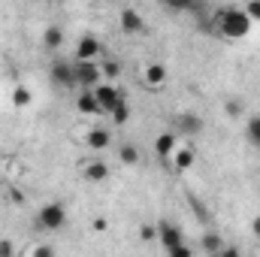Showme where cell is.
Instances as JSON below:
<instances>
[{
	"label": "cell",
	"mask_w": 260,
	"mask_h": 257,
	"mask_svg": "<svg viewBox=\"0 0 260 257\" xmlns=\"http://www.w3.org/2000/svg\"><path fill=\"white\" fill-rule=\"evenodd\" d=\"M215 24H218L215 30H218L221 37H227V40H242V37L251 34V18L245 15L242 6H224V9L218 12Z\"/></svg>",
	"instance_id": "obj_1"
},
{
	"label": "cell",
	"mask_w": 260,
	"mask_h": 257,
	"mask_svg": "<svg viewBox=\"0 0 260 257\" xmlns=\"http://www.w3.org/2000/svg\"><path fill=\"white\" fill-rule=\"evenodd\" d=\"M73 73H76V88H82V91H94L100 85V79H103L97 61H76Z\"/></svg>",
	"instance_id": "obj_2"
},
{
	"label": "cell",
	"mask_w": 260,
	"mask_h": 257,
	"mask_svg": "<svg viewBox=\"0 0 260 257\" xmlns=\"http://www.w3.org/2000/svg\"><path fill=\"white\" fill-rule=\"evenodd\" d=\"M37 224L43 227V230H61L67 224V209H64V203H46L40 212H37Z\"/></svg>",
	"instance_id": "obj_3"
},
{
	"label": "cell",
	"mask_w": 260,
	"mask_h": 257,
	"mask_svg": "<svg viewBox=\"0 0 260 257\" xmlns=\"http://www.w3.org/2000/svg\"><path fill=\"white\" fill-rule=\"evenodd\" d=\"M94 100H97V106H100V115H112V112L118 109V103L124 100V94H121L115 85L100 82V85L94 88Z\"/></svg>",
	"instance_id": "obj_4"
},
{
	"label": "cell",
	"mask_w": 260,
	"mask_h": 257,
	"mask_svg": "<svg viewBox=\"0 0 260 257\" xmlns=\"http://www.w3.org/2000/svg\"><path fill=\"white\" fill-rule=\"evenodd\" d=\"M157 242H160L167 251H173V248L185 245V233H182V227L173 224V221H157Z\"/></svg>",
	"instance_id": "obj_5"
},
{
	"label": "cell",
	"mask_w": 260,
	"mask_h": 257,
	"mask_svg": "<svg viewBox=\"0 0 260 257\" xmlns=\"http://www.w3.org/2000/svg\"><path fill=\"white\" fill-rule=\"evenodd\" d=\"M173 124H176V136H197V133H203V118L194 115V112H179L173 118Z\"/></svg>",
	"instance_id": "obj_6"
},
{
	"label": "cell",
	"mask_w": 260,
	"mask_h": 257,
	"mask_svg": "<svg viewBox=\"0 0 260 257\" xmlns=\"http://www.w3.org/2000/svg\"><path fill=\"white\" fill-rule=\"evenodd\" d=\"M100 52H103V46H100L97 37H91V34L79 37V43H76V58H79V61H94Z\"/></svg>",
	"instance_id": "obj_7"
},
{
	"label": "cell",
	"mask_w": 260,
	"mask_h": 257,
	"mask_svg": "<svg viewBox=\"0 0 260 257\" xmlns=\"http://www.w3.org/2000/svg\"><path fill=\"white\" fill-rule=\"evenodd\" d=\"M118 21H121V30H124V34H142V30H145V18H142L133 6H124V9H121Z\"/></svg>",
	"instance_id": "obj_8"
},
{
	"label": "cell",
	"mask_w": 260,
	"mask_h": 257,
	"mask_svg": "<svg viewBox=\"0 0 260 257\" xmlns=\"http://www.w3.org/2000/svg\"><path fill=\"white\" fill-rule=\"evenodd\" d=\"M49 73H52V82H55V85H61V88H76V73H73V64H67V61H55Z\"/></svg>",
	"instance_id": "obj_9"
},
{
	"label": "cell",
	"mask_w": 260,
	"mask_h": 257,
	"mask_svg": "<svg viewBox=\"0 0 260 257\" xmlns=\"http://www.w3.org/2000/svg\"><path fill=\"white\" fill-rule=\"evenodd\" d=\"M194 160H197V151L191 145H179V148L173 151V170H176V173H188V170L194 167Z\"/></svg>",
	"instance_id": "obj_10"
},
{
	"label": "cell",
	"mask_w": 260,
	"mask_h": 257,
	"mask_svg": "<svg viewBox=\"0 0 260 257\" xmlns=\"http://www.w3.org/2000/svg\"><path fill=\"white\" fill-rule=\"evenodd\" d=\"M85 145L91 148V151H106L109 145H112V133L106 127H94L88 136H85Z\"/></svg>",
	"instance_id": "obj_11"
},
{
	"label": "cell",
	"mask_w": 260,
	"mask_h": 257,
	"mask_svg": "<svg viewBox=\"0 0 260 257\" xmlns=\"http://www.w3.org/2000/svg\"><path fill=\"white\" fill-rule=\"evenodd\" d=\"M176 148H179V136H176L173 130H167V133H160V136L154 139V151H157L160 157H173Z\"/></svg>",
	"instance_id": "obj_12"
},
{
	"label": "cell",
	"mask_w": 260,
	"mask_h": 257,
	"mask_svg": "<svg viewBox=\"0 0 260 257\" xmlns=\"http://www.w3.org/2000/svg\"><path fill=\"white\" fill-rule=\"evenodd\" d=\"M142 79H145L148 88H160V85L167 82V67L164 64H148L145 73H142Z\"/></svg>",
	"instance_id": "obj_13"
},
{
	"label": "cell",
	"mask_w": 260,
	"mask_h": 257,
	"mask_svg": "<svg viewBox=\"0 0 260 257\" xmlns=\"http://www.w3.org/2000/svg\"><path fill=\"white\" fill-rule=\"evenodd\" d=\"M43 46H46L49 52H58V49L64 46V30H61L58 24H49V27L43 30Z\"/></svg>",
	"instance_id": "obj_14"
},
{
	"label": "cell",
	"mask_w": 260,
	"mask_h": 257,
	"mask_svg": "<svg viewBox=\"0 0 260 257\" xmlns=\"http://www.w3.org/2000/svg\"><path fill=\"white\" fill-rule=\"evenodd\" d=\"M82 176H85L88 182H106V179H109V167H106V160H91V164L82 170Z\"/></svg>",
	"instance_id": "obj_15"
},
{
	"label": "cell",
	"mask_w": 260,
	"mask_h": 257,
	"mask_svg": "<svg viewBox=\"0 0 260 257\" xmlns=\"http://www.w3.org/2000/svg\"><path fill=\"white\" fill-rule=\"evenodd\" d=\"M76 109H79L82 115H100V106H97V100H94V91H82V94L76 97Z\"/></svg>",
	"instance_id": "obj_16"
},
{
	"label": "cell",
	"mask_w": 260,
	"mask_h": 257,
	"mask_svg": "<svg viewBox=\"0 0 260 257\" xmlns=\"http://www.w3.org/2000/svg\"><path fill=\"white\" fill-rule=\"evenodd\" d=\"M118 160H121L124 167H136V164L142 160V154H139V148H136L133 142H124V145L118 148Z\"/></svg>",
	"instance_id": "obj_17"
},
{
	"label": "cell",
	"mask_w": 260,
	"mask_h": 257,
	"mask_svg": "<svg viewBox=\"0 0 260 257\" xmlns=\"http://www.w3.org/2000/svg\"><path fill=\"white\" fill-rule=\"evenodd\" d=\"M9 97H12V106H18V109L30 106V100H34V94H30V88H27V85H15Z\"/></svg>",
	"instance_id": "obj_18"
},
{
	"label": "cell",
	"mask_w": 260,
	"mask_h": 257,
	"mask_svg": "<svg viewBox=\"0 0 260 257\" xmlns=\"http://www.w3.org/2000/svg\"><path fill=\"white\" fill-rule=\"evenodd\" d=\"M224 245H227V242H224L218 233H203V248H206L209 254H221Z\"/></svg>",
	"instance_id": "obj_19"
},
{
	"label": "cell",
	"mask_w": 260,
	"mask_h": 257,
	"mask_svg": "<svg viewBox=\"0 0 260 257\" xmlns=\"http://www.w3.org/2000/svg\"><path fill=\"white\" fill-rule=\"evenodd\" d=\"M109 118H112V124L124 127V124L130 121V106H127V100H121V103H118V109H115V112H112Z\"/></svg>",
	"instance_id": "obj_20"
},
{
	"label": "cell",
	"mask_w": 260,
	"mask_h": 257,
	"mask_svg": "<svg viewBox=\"0 0 260 257\" xmlns=\"http://www.w3.org/2000/svg\"><path fill=\"white\" fill-rule=\"evenodd\" d=\"M242 109H245V106H242V100H239V97H227V100H224V112H227L230 118H239V115H242Z\"/></svg>",
	"instance_id": "obj_21"
},
{
	"label": "cell",
	"mask_w": 260,
	"mask_h": 257,
	"mask_svg": "<svg viewBox=\"0 0 260 257\" xmlns=\"http://www.w3.org/2000/svg\"><path fill=\"white\" fill-rule=\"evenodd\" d=\"M100 73H103V76H106V79H115V76H118V73H121V64H118V61H115V58H106V61H103V64H100Z\"/></svg>",
	"instance_id": "obj_22"
},
{
	"label": "cell",
	"mask_w": 260,
	"mask_h": 257,
	"mask_svg": "<svg viewBox=\"0 0 260 257\" xmlns=\"http://www.w3.org/2000/svg\"><path fill=\"white\" fill-rule=\"evenodd\" d=\"M245 136H248V142H251V145H257V148H260V121H257V118H251V121L245 124Z\"/></svg>",
	"instance_id": "obj_23"
},
{
	"label": "cell",
	"mask_w": 260,
	"mask_h": 257,
	"mask_svg": "<svg viewBox=\"0 0 260 257\" xmlns=\"http://www.w3.org/2000/svg\"><path fill=\"white\" fill-rule=\"evenodd\" d=\"M242 9H245V15L251 18V24H254V21H260V0H248Z\"/></svg>",
	"instance_id": "obj_24"
},
{
	"label": "cell",
	"mask_w": 260,
	"mask_h": 257,
	"mask_svg": "<svg viewBox=\"0 0 260 257\" xmlns=\"http://www.w3.org/2000/svg\"><path fill=\"white\" fill-rule=\"evenodd\" d=\"M30 257H58V254H55V248H52V245L40 242V245H34V248H30Z\"/></svg>",
	"instance_id": "obj_25"
},
{
	"label": "cell",
	"mask_w": 260,
	"mask_h": 257,
	"mask_svg": "<svg viewBox=\"0 0 260 257\" xmlns=\"http://www.w3.org/2000/svg\"><path fill=\"white\" fill-rule=\"evenodd\" d=\"M167 257H194V248L191 245H179V248L167 251Z\"/></svg>",
	"instance_id": "obj_26"
},
{
	"label": "cell",
	"mask_w": 260,
	"mask_h": 257,
	"mask_svg": "<svg viewBox=\"0 0 260 257\" xmlns=\"http://www.w3.org/2000/svg\"><path fill=\"white\" fill-rule=\"evenodd\" d=\"M0 257H15V245H12V239H0Z\"/></svg>",
	"instance_id": "obj_27"
},
{
	"label": "cell",
	"mask_w": 260,
	"mask_h": 257,
	"mask_svg": "<svg viewBox=\"0 0 260 257\" xmlns=\"http://www.w3.org/2000/svg\"><path fill=\"white\" fill-rule=\"evenodd\" d=\"M139 236H142V242H151V239H154V236H157V230H154V227H151V224H145V227H142V230H139Z\"/></svg>",
	"instance_id": "obj_28"
},
{
	"label": "cell",
	"mask_w": 260,
	"mask_h": 257,
	"mask_svg": "<svg viewBox=\"0 0 260 257\" xmlns=\"http://www.w3.org/2000/svg\"><path fill=\"white\" fill-rule=\"evenodd\" d=\"M221 257H242V251H239L236 245H224V248H221Z\"/></svg>",
	"instance_id": "obj_29"
},
{
	"label": "cell",
	"mask_w": 260,
	"mask_h": 257,
	"mask_svg": "<svg viewBox=\"0 0 260 257\" xmlns=\"http://www.w3.org/2000/svg\"><path fill=\"white\" fill-rule=\"evenodd\" d=\"M251 236H254V239H260V215H254V218H251Z\"/></svg>",
	"instance_id": "obj_30"
},
{
	"label": "cell",
	"mask_w": 260,
	"mask_h": 257,
	"mask_svg": "<svg viewBox=\"0 0 260 257\" xmlns=\"http://www.w3.org/2000/svg\"><path fill=\"white\" fill-rule=\"evenodd\" d=\"M106 227H109V221H106V218H94V230H97V233H103Z\"/></svg>",
	"instance_id": "obj_31"
},
{
	"label": "cell",
	"mask_w": 260,
	"mask_h": 257,
	"mask_svg": "<svg viewBox=\"0 0 260 257\" xmlns=\"http://www.w3.org/2000/svg\"><path fill=\"white\" fill-rule=\"evenodd\" d=\"M12 200H15V203H24V194H21L18 188H15V191H12Z\"/></svg>",
	"instance_id": "obj_32"
},
{
	"label": "cell",
	"mask_w": 260,
	"mask_h": 257,
	"mask_svg": "<svg viewBox=\"0 0 260 257\" xmlns=\"http://www.w3.org/2000/svg\"><path fill=\"white\" fill-rule=\"evenodd\" d=\"M212 257H221V254H212Z\"/></svg>",
	"instance_id": "obj_33"
},
{
	"label": "cell",
	"mask_w": 260,
	"mask_h": 257,
	"mask_svg": "<svg viewBox=\"0 0 260 257\" xmlns=\"http://www.w3.org/2000/svg\"><path fill=\"white\" fill-rule=\"evenodd\" d=\"M257 121H260V115H257Z\"/></svg>",
	"instance_id": "obj_34"
}]
</instances>
